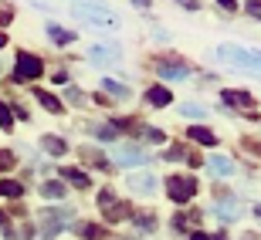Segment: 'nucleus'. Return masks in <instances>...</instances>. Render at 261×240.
Wrapping results in <instances>:
<instances>
[{
	"mask_svg": "<svg viewBox=\"0 0 261 240\" xmlns=\"http://www.w3.org/2000/svg\"><path fill=\"white\" fill-rule=\"evenodd\" d=\"M71 14H75L78 20H88V24H98V27H116L119 17L112 14V10H106L102 4H95V0H85V4H75L71 7Z\"/></svg>",
	"mask_w": 261,
	"mask_h": 240,
	"instance_id": "obj_1",
	"label": "nucleus"
},
{
	"mask_svg": "<svg viewBox=\"0 0 261 240\" xmlns=\"http://www.w3.org/2000/svg\"><path fill=\"white\" fill-rule=\"evenodd\" d=\"M217 58L227 61V65L261 71V54H254V51H248V48H238V44H221V48H217Z\"/></svg>",
	"mask_w": 261,
	"mask_h": 240,
	"instance_id": "obj_2",
	"label": "nucleus"
},
{
	"mask_svg": "<svg viewBox=\"0 0 261 240\" xmlns=\"http://www.w3.org/2000/svg\"><path fill=\"white\" fill-rule=\"evenodd\" d=\"M41 75H44L41 58H34V54H28V51H20L17 61H14V78H17V81H38Z\"/></svg>",
	"mask_w": 261,
	"mask_h": 240,
	"instance_id": "obj_3",
	"label": "nucleus"
},
{
	"mask_svg": "<svg viewBox=\"0 0 261 240\" xmlns=\"http://www.w3.org/2000/svg\"><path fill=\"white\" fill-rule=\"evenodd\" d=\"M194 193H197L194 176H170V179H166V196H170L173 203H187V200H194Z\"/></svg>",
	"mask_w": 261,
	"mask_h": 240,
	"instance_id": "obj_4",
	"label": "nucleus"
},
{
	"mask_svg": "<svg viewBox=\"0 0 261 240\" xmlns=\"http://www.w3.org/2000/svg\"><path fill=\"white\" fill-rule=\"evenodd\" d=\"M119 58H122V51L116 44H95V48L88 51V61L92 65H116Z\"/></svg>",
	"mask_w": 261,
	"mask_h": 240,
	"instance_id": "obj_5",
	"label": "nucleus"
},
{
	"mask_svg": "<svg viewBox=\"0 0 261 240\" xmlns=\"http://www.w3.org/2000/svg\"><path fill=\"white\" fill-rule=\"evenodd\" d=\"M187 75H190V65H184V61H176V58L160 61V78H170V81H184Z\"/></svg>",
	"mask_w": 261,
	"mask_h": 240,
	"instance_id": "obj_6",
	"label": "nucleus"
},
{
	"mask_svg": "<svg viewBox=\"0 0 261 240\" xmlns=\"http://www.w3.org/2000/svg\"><path fill=\"white\" fill-rule=\"evenodd\" d=\"M71 220V210H44V230H48V237H55V233L65 227V223Z\"/></svg>",
	"mask_w": 261,
	"mask_h": 240,
	"instance_id": "obj_7",
	"label": "nucleus"
},
{
	"mask_svg": "<svg viewBox=\"0 0 261 240\" xmlns=\"http://www.w3.org/2000/svg\"><path fill=\"white\" fill-rule=\"evenodd\" d=\"M156 176H149V173H133L129 176V186H133L136 193H143V196H149V193H156Z\"/></svg>",
	"mask_w": 261,
	"mask_h": 240,
	"instance_id": "obj_8",
	"label": "nucleus"
},
{
	"mask_svg": "<svg viewBox=\"0 0 261 240\" xmlns=\"http://www.w3.org/2000/svg\"><path fill=\"white\" fill-rule=\"evenodd\" d=\"M58 176H61V179H68V183H75V186H82V190H88V186H92L88 173H82L78 166H61V169H58Z\"/></svg>",
	"mask_w": 261,
	"mask_h": 240,
	"instance_id": "obj_9",
	"label": "nucleus"
},
{
	"mask_svg": "<svg viewBox=\"0 0 261 240\" xmlns=\"http://www.w3.org/2000/svg\"><path fill=\"white\" fill-rule=\"evenodd\" d=\"M221 98L227 102V105H234V108H251L254 105V98L248 95V92H234V88H224Z\"/></svg>",
	"mask_w": 261,
	"mask_h": 240,
	"instance_id": "obj_10",
	"label": "nucleus"
},
{
	"mask_svg": "<svg viewBox=\"0 0 261 240\" xmlns=\"http://www.w3.org/2000/svg\"><path fill=\"white\" fill-rule=\"evenodd\" d=\"M146 102H149V105H156V108H163V105H170V102H173V95H170V88L153 85V88H146Z\"/></svg>",
	"mask_w": 261,
	"mask_h": 240,
	"instance_id": "obj_11",
	"label": "nucleus"
},
{
	"mask_svg": "<svg viewBox=\"0 0 261 240\" xmlns=\"http://www.w3.org/2000/svg\"><path fill=\"white\" fill-rule=\"evenodd\" d=\"M106 220L109 223H119V220H133V206L129 203H112L106 210Z\"/></svg>",
	"mask_w": 261,
	"mask_h": 240,
	"instance_id": "obj_12",
	"label": "nucleus"
},
{
	"mask_svg": "<svg viewBox=\"0 0 261 240\" xmlns=\"http://www.w3.org/2000/svg\"><path fill=\"white\" fill-rule=\"evenodd\" d=\"M41 149L48 156H65V139H58V135H41Z\"/></svg>",
	"mask_w": 261,
	"mask_h": 240,
	"instance_id": "obj_13",
	"label": "nucleus"
},
{
	"mask_svg": "<svg viewBox=\"0 0 261 240\" xmlns=\"http://www.w3.org/2000/svg\"><path fill=\"white\" fill-rule=\"evenodd\" d=\"M82 163H88V166H95V169H109V159L102 153H98V149H85V145H82Z\"/></svg>",
	"mask_w": 261,
	"mask_h": 240,
	"instance_id": "obj_14",
	"label": "nucleus"
},
{
	"mask_svg": "<svg viewBox=\"0 0 261 240\" xmlns=\"http://www.w3.org/2000/svg\"><path fill=\"white\" fill-rule=\"evenodd\" d=\"M207 166H211L214 176H231L234 173V163L227 159V156H211V163H207Z\"/></svg>",
	"mask_w": 261,
	"mask_h": 240,
	"instance_id": "obj_15",
	"label": "nucleus"
},
{
	"mask_svg": "<svg viewBox=\"0 0 261 240\" xmlns=\"http://www.w3.org/2000/svg\"><path fill=\"white\" fill-rule=\"evenodd\" d=\"M149 156H143V153H136V149H119L116 153V163L119 166H139V163H146Z\"/></svg>",
	"mask_w": 261,
	"mask_h": 240,
	"instance_id": "obj_16",
	"label": "nucleus"
},
{
	"mask_svg": "<svg viewBox=\"0 0 261 240\" xmlns=\"http://www.w3.org/2000/svg\"><path fill=\"white\" fill-rule=\"evenodd\" d=\"M0 196H7V200H20V196H24V183L4 179V183H0Z\"/></svg>",
	"mask_w": 261,
	"mask_h": 240,
	"instance_id": "obj_17",
	"label": "nucleus"
},
{
	"mask_svg": "<svg viewBox=\"0 0 261 240\" xmlns=\"http://www.w3.org/2000/svg\"><path fill=\"white\" fill-rule=\"evenodd\" d=\"M190 139L200 142V145H217V135H214L211 129H203V125H194V129H190Z\"/></svg>",
	"mask_w": 261,
	"mask_h": 240,
	"instance_id": "obj_18",
	"label": "nucleus"
},
{
	"mask_svg": "<svg viewBox=\"0 0 261 240\" xmlns=\"http://www.w3.org/2000/svg\"><path fill=\"white\" fill-rule=\"evenodd\" d=\"M78 237H82V240H102L106 230H102L98 223H78Z\"/></svg>",
	"mask_w": 261,
	"mask_h": 240,
	"instance_id": "obj_19",
	"label": "nucleus"
},
{
	"mask_svg": "<svg viewBox=\"0 0 261 240\" xmlns=\"http://www.w3.org/2000/svg\"><path fill=\"white\" fill-rule=\"evenodd\" d=\"M217 217H221V220H238V217H241V206H238V200H224L221 210H217Z\"/></svg>",
	"mask_w": 261,
	"mask_h": 240,
	"instance_id": "obj_20",
	"label": "nucleus"
},
{
	"mask_svg": "<svg viewBox=\"0 0 261 240\" xmlns=\"http://www.w3.org/2000/svg\"><path fill=\"white\" fill-rule=\"evenodd\" d=\"M133 223L139 227V230H146V233H153V230H156V217H153L149 210H146V213H133Z\"/></svg>",
	"mask_w": 261,
	"mask_h": 240,
	"instance_id": "obj_21",
	"label": "nucleus"
},
{
	"mask_svg": "<svg viewBox=\"0 0 261 240\" xmlns=\"http://www.w3.org/2000/svg\"><path fill=\"white\" fill-rule=\"evenodd\" d=\"M34 98H38V102L48 108V112H61V102L51 95V92H41V88H34Z\"/></svg>",
	"mask_w": 261,
	"mask_h": 240,
	"instance_id": "obj_22",
	"label": "nucleus"
},
{
	"mask_svg": "<svg viewBox=\"0 0 261 240\" xmlns=\"http://www.w3.org/2000/svg\"><path fill=\"white\" fill-rule=\"evenodd\" d=\"M41 196L44 200H65V183H44L41 186Z\"/></svg>",
	"mask_w": 261,
	"mask_h": 240,
	"instance_id": "obj_23",
	"label": "nucleus"
},
{
	"mask_svg": "<svg viewBox=\"0 0 261 240\" xmlns=\"http://www.w3.org/2000/svg\"><path fill=\"white\" fill-rule=\"evenodd\" d=\"M102 92H106V95H112V98H129V88L119 85V81H112V78H106V81H102Z\"/></svg>",
	"mask_w": 261,
	"mask_h": 240,
	"instance_id": "obj_24",
	"label": "nucleus"
},
{
	"mask_svg": "<svg viewBox=\"0 0 261 240\" xmlns=\"http://www.w3.org/2000/svg\"><path fill=\"white\" fill-rule=\"evenodd\" d=\"M48 38L58 41V44H71V41H75V34H71V31H61L58 24H48Z\"/></svg>",
	"mask_w": 261,
	"mask_h": 240,
	"instance_id": "obj_25",
	"label": "nucleus"
},
{
	"mask_svg": "<svg viewBox=\"0 0 261 240\" xmlns=\"http://www.w3.org/2000/svg\"><path fill=\"white\" fill-rule=\"evenodd\" d=\"M14 125V108L7 102H0V129H10Z\"/></svg>",
	"mask_w": 261,
	"mask_h": 240,
	"instance_id": "obj_26",
	"label": "nucleus"
},
{
	"mask_svg": "<svg viewBox=\"0 0 261 240\" xmlns=\"http://www.w3.org/2000/svg\"><path fill=\"white\" fill-rule=\"evenodd\" d=\"M187 156H190V153H187L184 145H170V149L163 153V159H170V163H176V159H187Z\"/></svg>",
	"mask_w": 261,
	"mask_h": 240,
	"instance_id": "obj_27",
	"label": "nucleus"
},
{
	"mask_svg": "<svg viewBox=\"0 0 261 240\" xmlns=\"http://www.w3.org/2000/svg\"><path fill=\"white\" fill-rule=\"evenodd\" d=\"M139 135H143V139H149V142H163V139H166L160 129H149V125H143V132H139Z\"/></svg>",
	"mask_w": 261,
	"mask_h": 240,
	"instance_id": "obj_28",
	"label": "nucleus"
},
{
	"mask_svg": "<svg viewBox=\"0 0 261 240\" xmlns=\"http://www.w3.org/2000/svg\"><path fill=\"white\" fill-rule=\"evenodd\" d=\"M65 98L71 102V105H85V95H82L78 88H68V92H65Z\"/></svg>",
	"mask_w": 261,
	"mask_h": 240,
	"instance_id": "obj_29",
	"label": "nucleus"
},
{
	"mask_svg": "<svg viewBox=\"0 0 261 240\" xmlns=\"http://www.w3.org/2000/svg\"><path fill=\"white\" fill-rule=\"evenodd\" d=\"M244 10H248L254 20H261V0H248V4H244Z\"/></svg>",
	"mask_w": 261,
	"mask_h": 240,
	"instance_id": "obj_30",
	"label": "nucleus"
},
{
	"mask_svg": "<svg viewBox=\"0 0 261 240\" xmlns=\"http://www.w3.org/2000/svg\"><path fill=\"white\" fill-rule=\"evenodd\" d=\"M180 112H184L187 118H203V108H200V105H184Z\"/></svg>",
	"mask_w": 261,
	"mask_h": 240,
	"instance_id": "obj_31",
	"label": "nucleus"
},
{
	"mask_svg": "<svg viewBox=\"0 0 261 240\" xmlns=\"http://www.w3.org/2000/svg\"><path fill=\"white\" fill-rule=\"evenodd\" d=\"M14 163H17L14 153H0V169H14Z\"/></svg>",
	"mask_w": 261,
	"mask_h": 240,
	"instance_id": "obj_32",
	"label": "nucleus"
},
{
	"mask_svg": "<svg viewBox=\"0 0 261 240\" xmlns=\"http://www.w3.org/2000/svg\"><path fill=\"white\" fill-rule=\"evenodd\" d=\"M98 203H102V206H112V203H116L112 190H102V193H98Z\"/></svg>",
	"mask_w": 261,
	"mask_h": 240,
	"instance_id": "obj_33",
	"label": "nucleus"
},
{
	"mask_svg": "<svg viewBox=\"0 0 261 240\" xmlns=\"http://www.w3.org/2000/svg\"><path fill=\"white\" fill-rule=\"evenodd\" d=\"M10 17H14V10H10V7H0V27H7Z\"/></svg>",
	"mask_w": 261,
	"mask_h": 240,
	"instance_id": "obj_34",
	"label": "nucleus"
},
{
	"mask_svg": "<svg viewBox=\"0 0 261 240\" xmlns=\"http://www.w3.org/2000/svg\"><path fill=\"white\" fill-rule=\"evenodd\" d=\"M173 230H180V233L187 230V217H173Z\"/></svg>",
	"mask_w": 261,
	"mask_h": 240,
	"instance_id": "obj_35",
	"label": "nucleus"
},
{
	"mask_svg": "<svg viewBox=\"0 0 261 240\" xmlns=\"http://www.w3.org/2000/svg\"><path fill=\"white\" fill-rule=\"evenodd\" d=\"M176 4H180V7H187V10H197V7H200V0H176Z\"/></svg>",
	"mask_w": 261,
	"mask_h": 240,
	"instance_id": "obj_36",
	"label": "nucleus"
},
{
	"mask_svg": "<svg viewBox=\"0 0 261 240\" xmlns=\"http://www.w3.org/2000/svg\"><path fill=\"white\" fill-rule=\"evenodd\" d=\"M187 163H190V166H194V169H197V166H200L203 159H200V156H197V153H190V156H187Z\"/></svg>",
	"mask_w": 261,
	"mask_h": 240,
	"instance_id": "obj_37",
	"label": "nucleus"
},
{
	"mask_svg": "<svg viewBox=\"0 0 261 240\" xmlns=\"http://www.w3.org/2000/svg\"><path fill=\"white\" fill-rule=\"evenodd\" d=\"M190 240H214L211 233H203V230H197V233H190Z\"/></svg>",
	"mask_w": 261,
	"mask_h": 240,
	"instance_id": "obj_38",
	"label": "nucleus"
},
{
	"mask_svg": "<svg viewBox=\"0 0 261 240\" xmlns=\"http://www.w3.org/2000/svg\"><path fill=\"white\" fill-rule=\"evenodd\" d=\"M217 4H221L224 10H234V4H238V0H217Z\"/></svg>",
	"mask_w": 261,
	"mask_h": 240,
	"instance_id": "obj_39",
	"label": "nucleus"
},
{
	"mask_svg": "<svg viewBox=\"0 0 261 240\" xmlns=\"http://www.w3.org/2000/svg\"><path fill=\"white\" fill-rule=\"evenodd\" d=\"M136 7H149V4H153V0H133Z\"/></svg>",
	"mask_w": 261,
	"mask_h": 240,
	"instance_id": "obj_40",
	"label": "nucleus"
},
{
	"mask_svg": "<svg viewBox=\"0 0 261 240\" xmlns=\"http://www.w3.org/2000/svg\"><path fill=\"white\" fill-rule=\"evenodd\" d=\"M241 240H261V237H258V233H244Z\"/></svg>",
	"mask_w": 261,
	"mask_h": 240,
	"instance_id": "obj_41",
	"label": "nucleus"
},
{
	"mask_svg": "<svg viewBox=\"0 0 261 240\" xmlns=\"http://www.w3.org/2000/svg\"><path fill=\"white\" fill-rule=\"evenodd\" d=\"M0 48H7V38H4V34H0Z\"/></svg>",
	"mask_w": 261,
	"mask_h": 240,
	"instance_id": "obj_42",
	"label": "nucleus"
},
{
	"mask_svg": "<svg viewBox=\"0 0 261 240\" xmlns=\"http://www.w3.org/2000/svg\"><path fill=\"white\" fill-rule=\"evenodd\" d=\"M254 213H258V217H261V203H258V206H254Z\"/></svg>",
	"mask_w": 261,
	"mask_h": 240,
	"instance_id": "obj_43",
	"label": "nucleus"
}]
</instances>
